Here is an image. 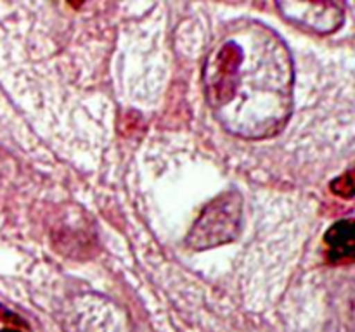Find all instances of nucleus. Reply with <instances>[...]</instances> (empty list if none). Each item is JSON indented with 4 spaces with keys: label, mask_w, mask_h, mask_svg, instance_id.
Returning a JSON list of instances; mask_svg holds the SVG:
<instances>
[{
    "label": "nucleus",
    "mask_w": 355,
    "mask_h": 332,
    "mask_svg": "<svg viewBox=\"0 0 355 332\" xmlns=\"http://www.w3.org/2000/svg\"><path fill=\"white\" fill-rule=\"evenodd\" d=\"M355 227L352 220L336 221L324 235L328 244V261L331 265H349L355 258Z\"/></svg>",
    "instance_id": "obj_3"
},
{
    "label": "nucleus",
    "mask_w": 355,
    "mask_h": 332,
    "mask_svg": "<svg viewBox=\"0 0 355 332\" xmlns=\"http://www.w3.org/2000/svg\"><path fill=\"white\" fill-rule=\"evenodd\" d=\"M0 322H3V324L7 325H12V327L17 329H28V324L19 317V315L12 313V311H9L7 308H3L2 304H0Z\"/></svg>",
    "instance_id": "obj_5"
},
{
    "label": "nucleus",
    "mask_w": 355,
    "mask_h": 332,
    "mask_svg": "<svg viewBox=\"0 0 355 332\" xmlns=\"http://www.w3.org/2000/svg\"><path fill=\"white\" fill-rule=\"evenodd\" d=\"M331 192L345 199H352L354 196V173L347 172L345 175L338 176L331 182Z\"/></svg>",
    "instance_id": "obj_4"
},
{
    "label": "nucleus",
    "mask_w": 355,
    "mask_h": 332,
    "mask_svg": "<svg viewBox=\"0 0 355 332\" xmlns=\"http://www.w3.org/2000/svg\"><path fill=\"white\" fill-rule=\"evenodd\" d=\"M0 332H21L19 329H2Z\"/></svg>",
    "instance_id": "obj_6"
},
{
    "label": "nucleus",
    "mask_w": 355,
    "mask_h": 332,
    "mask_svg": "<svg viewBox=\"0 0 355 332\" xmlns=\"http://www.w3.org/2000/svg\"><path fill=\"white\" fill-rule=\"evenodd\" d=\"M243 220V197L238 192H224L211 199L194 221L187 246L194 251L229 244L238 237Z\"/></svg>",
    "instance_id": "obj_1"
},
{
    "label": "nucleus",
    "mask_w": 355,
    "mask_h": 332,
    "mask_svg": "<svg viewBox=\"0 0 355 332\" xmlns=\"http://www.w3.org/2000/svg\"><path fill=\"white\" fill-rule=\"evenodd\" d=\"M277 7L288 21L319 33L335 31L343 23V7L335 2H277Z\"/></svg>",
    "instance_id": "obj_2"
}]
</instances>
